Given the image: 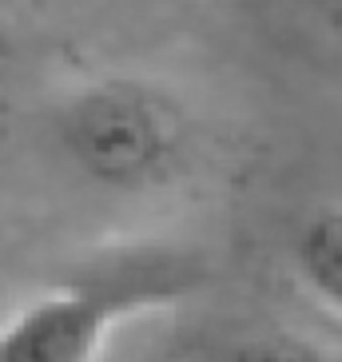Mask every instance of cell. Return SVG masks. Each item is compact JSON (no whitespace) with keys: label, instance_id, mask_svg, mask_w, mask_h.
<instances>
[{"label":"cell","instance_id":"obj_1","mask_svg":"<svg viewBox=\"0 0 342 362\" xmlns=\"http://www.w3.org/2000/svg\"><path fill=\"white\" fill-rule=\"evenodd\" d=\"M207 267L179 247H124L76 267L0 327V362H96L112 327L204 287Z\"/></svg>","mask_w":342,"mask_h":362},{"label":"cell","instance_id":"obj_2","mask_svg":"<svg viewBox=\"0 0 342 362\" xmlns=\"http://www.w3.org/2000/svg\"><path fill=\"white\" fill-rule=\"evenodd\" d=\"M52 136L80 180L116 195L155 192L175 180L187 160V119L179 104L139 80L76 88L56 107Z\"/></svg>","mask_w":342,"mask_h":362},{"label":"cell","instance_id":"obj_3","mask_svg":"<svg viewBox=\"0 0 342 362\" xmlns=\"http://www.w3.org/2000/svg\"><path fill=\"white\" fill-rule=\"evenodd\" d=\"M290 255L302 287L342 315V203L319 207L302 219Z\"/></svg>","mask_w":342,"mask_h":362},{"label":"cell","instance_id":"obj_4","mask_svg":"<svg viewBox=\"0 0 342 362\" xmlns=\"http://www.w3.org/2000/svg\"><path fill=\"white\" fill-rule=\"evenodd\" d=\"M223 362H338L331 351H322L307 334H290V330H271V334H251L239 339Z\"/></svg>","mask_w":342,"mask_h":362},{"label":"cell","instance_id":"obj_5","mask_svg":"<svg viewBox=\"0 0 342 362\" xmlns=\"http://www.w3.org/2000/svg\"><path fill=\"white\" fill-rule=\"evenodd\" d=\"M307 8L314 12V21H319L334 40H342V0H307Z\"/></svg>","mask_w":342,"mask_h":362}]
</instances>
